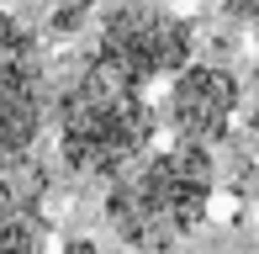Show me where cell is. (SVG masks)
<instances>
[{
	"label": "cell",
	"instance_id": "3957f363",
	"mask_svg": "<svg viewBox=\"0 0 259 254\" xmlns=\"http://www.w3.org/2000/svg\"><path fill=\"white\" fill-rule=\"evenodd\" d=\"M191 21H180L164 6H143V0H116L106 6L96 27V64L111 69L127 85H154V79H175L191 64Z\"/></svg>",
	"mask_w": 259,
	"mask_h": 254
},
{
	"label": "cell",
	"instance_id": "9c48e42d",
	"mask_svg": "<svg viewBox=\"0 0 259 254\" xmlns=\"http://www.w3.org/2000/svg\"><path fill=\"white\" fill-rule=\"evenodd\" d=\"M69 254H96V249H90V244H69Z\"/></svg>",
	"mask_w": 259,
	"mask_h": 254
},
{
	"label": "cell",
	"instance_id": "52a82bcc",
	"mask_svg": "<svg viewBox=\"0 0 259 254\" xmlns=\"http://www.w3.org/2000/svg\"><path fill=\"white\" fill-rule=\"evenodd\" d=\"M228 16L243 27H259V0H228Z\"/></svg>",
	"mask_w": 259,
	"mask_h": 254
},
{
	"label": "cell",
	"instance_id": "8992f818",
	"mask_svg": "<svg viewBox=\"0 0 259 254\" xmlns=\"http://www.w3.org/2000/svg\"><path fill=\"white\" fill-rule=\"evenodd\" d=\"M0 254H42V212L37 196L0 175Z\"/></svg>",
	"mask_w": 259,
	"mask_h": 254
},
{
	"label": "cell",
	"instance_id": "277c9868",
	"mask_svg": "<svg viewBox=\"0 0 259 254\" xmlns=\"http://www.w3.org/2000/svg\"><path fill=\"white\" fill-rule=\"evenodd\" d=\"M42 117H48V64L16 16L0 11V175L21 164L42 138Z\"/></svg>",
	"mask_w": 259,
	"mask_h": 254
},
{
	"label": "cell",
	"instance_id": "ba28073f",
	"mask_svg": "<svg viewBox=\"0 0 259 254\" xmlns=\"http://www.w3.org/2000/svg\"><path fill=\"white\" fill-rule=\"evenodd\" d=\"M249 117H254V127H259V69H254V96H249Z\"/></svg>",
	"mask_w": 259,
	"mask_h": 254
},
{
	"label": "cell",
	"instance_id": "7a4b0ae2",
	"mask_svg": "<svg viewBox=\"0 0 259 254\" xmlns=\"http://www.w3.org/2000/svg\"><path fill=\"white\" fill-rule=\"evenodd\" d=\"M211 180L217 175H211L206 148H196V143L148 148L133 170H122L111 180V191H106V223L138 254H164L206 217Z\"/></svg>",
	"mask_w": 259,
	"mask_h": 254
},
{
	"label": "cell",
	"instance_id": "5b68a950",
	"mask_svg": "<svg viewBox=\"0 0 259 254\" xmlns=\"http://www.w3.org/2000/svg\"><path fill=\"white\" fill-rule=\"evenodd\" d=\"M238 106H243V85L228 74V69H217V64H185L180 74L169 79V90H164L159 122L175 133V143L211 148L217 138H228Z\"/></svg>",
	"mask_w": 259,
	"mask_h": 254
},
{
	"label": "cell",
	"instance_id": "6da1fadb",
	"mask_svg": "<svg viewBox=\"0 0 259 254\" xmlns=\"http://www.w3.org/2000/svg\"><path fill=\"white\" fill-rule=\"evenodd\" d=\"M53 122L64 164L96 180H116L122 170H133L159 138V111L148 106V96L116 79L111 69H101L96 59L64 85Z\"/></svg>",
	"mask_w": 259,
	"mask_h": 254
}]
</instances>
